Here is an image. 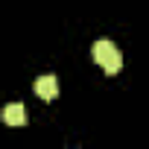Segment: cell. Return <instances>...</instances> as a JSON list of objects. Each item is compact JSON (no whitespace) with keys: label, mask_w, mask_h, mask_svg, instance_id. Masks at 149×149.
<instances>
[{"label":"cell","mask_w":149,"mask_h":149,"mask_svg":"<svg viewBox=\"0 0 149 149\" xmlns=\"http://www.w3.org/2000/svg\"><path fill=\"white\" fill-rule=\"evenodd\" d=\"M91 56H94V61H97V64H102V67H105V73H108V76L120 73V67H123V56H120V50H117L111 41H105V38L94 44Z\"/></svg>","instance_id":"cell-1"},{"label":"cell","mask_w":149,"mask_h":149,"mask_svg":"<svg viewBox=\"0 0 149 149\" xmlns=\"http://www.w3.org/2000/svg\"><path fill=\"white\" fill-rule=\"evenodd\" d=\"M32 91H35L41 100H56V97H58V79L53 76V73H47V76H38L35 85H32Z\"/></svg>","instance_id":"cell-2"},{"label":"cell","mask_w":149,"mask_h":149,"mask_svg":"<svg viewBox=\"0 0 149 149\" xmlns=\"http://www.w3.org/2000/svg\"><path fill=\"white\" fill-rule=\"evenodd\" d=\"M3 123L6 126H15V129H21V126H26V108L21 105V102H9L6 108H3Z\"/></svg>","instance_id":"cell-3"}]
</instances>
